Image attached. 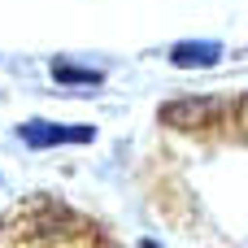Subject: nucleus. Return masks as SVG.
<instances>
[{
	"label": "nucleus",
	"mask_w": 248,
	"mask_h": 248,
	"mask_svg": "<svg viewBox=\"0 0 248 248\" xmlns=\"http://www.w3.org/2000/svg\"><path fill=\"white\" fill-rule=\"evenodd\" d=\"M22 144L31 148H57V144H92L96 131L92 126H57V122H22L17 126Z\"/></svg>",
	"instance_id": "1"
},
{
	"label": "nucleus",
	"mask_w": 248,
	"mask_h": 248,
	"mask_svg": "<svg viewBox=\"0 0 248 248\" xmlns=\"http://www.w3.org/2000/svg\"><path fill=\"white\" fill-rule=\"evenodd\" d=\"M218 113V100H174L161 109V122L166 126H201Z\"/></svg>",
	"instance_id": "2"
},
{
	"label": "nucleus",
	"mask_w": 248,
	"mask_h": 248,
	"mask_svg": "<svg viewBox=\"0 0 248 248\" xmlns=\"http://www.w3.org/2000/svg\"><path fill=\"white\" fill-rule=\"evenodd\" d=\"M222 57V48L218 44H174L170 48V61L179 65V70H192V65H214Z\"/></svg>",
	"instance_id": "3"
},
{
	"label": "nucleus",
	"mask_w": 248,
	"mask_h": 248,
	"mask_svg": "<svg viewBox=\"0 0 248 248\" xmlns=\"http://www.w3.org/2000/svg\"><path fill=\"white\" fill-rule=\"evenodd\" d=\"M52 78L65 83V87H100L105 74L100 70H87V65H70V61H57L52 65Z\"/></svg>",
	"instance_id": "4"
}]
</instances>
